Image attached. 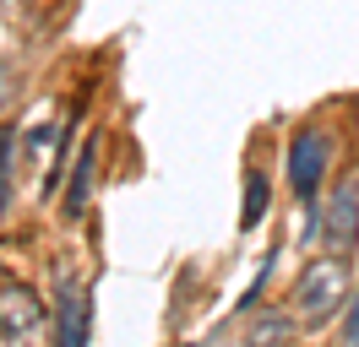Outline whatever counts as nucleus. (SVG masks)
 Instances as JSON below:
<instances>
[{
    "label": "nucleus",
    "mask_w": 359,
    "mask_h": 347,
    "mask_svg": "<svg viewBox=\"0 0 359 347\" xmlns=\"http://www.w3.org/2000/svg\"><path fill=\"white\" fill-rule=\"evenodd\" d=\"M348 304V266L337 255H316L299 282H294V309H299V320L305 325H327Z\"/></svg>",
    "instance_id": "nucleus-1"
},
{
    "label": "nucleus",
    "mask_w": 359,
    "mask_h": 347,
    "mask_svg": "<svg viewBox=\"0 0 359 347\" xmlns=\"http://www.w3.org/2000/svg\"><path fill=\"white\" fill-rule=\"evenodd\" d=\"M316 222H305V234L321 239L327 244V255H354V244H359V190L354 185H337L332 201L321 206V212H311Z\"/></svg>",
    "instance_id": "nucleus-2"
},
{
    "label": "nucleus",
    "mask_w": 359,
    "mask_h": 347,
    "mask_svg": "<svg viewBox=\"0 0 359 347\" xmlns=\"http://www.w3.org/2000/svg\"><path fill=\"white\" fill-rule=\"evenodd\" d=\"M327 163H332V141H327V130H299V136L289 141V185L305 195V201L321 190Z\"/></svg>",
    "instance_id": "nucleus-3"
},
{
    "label": "nucleus",
    "mask_w": 359,
    "mask_h": 347,
    "mask_svg": "<svg viewBox=\"0 0 359 347\" xmlns=\"http://www.w3.org/2000/svg\"><path fill=\"white\" fill-rule=\"evenodd\" d=\"M93 331V304L82 293V282L60 277V293H55V347H88Z\"/></svg>",
    "instance_id": "nucleus-4"
},
{
    "label": "nucleus",
    "mask_w": 359,
    "mask_h": 347,
    "mask_svg": "<svg viewBox=\"0 0 359 347\" xmlns=\"http://www.w3.org/2000/svg\"><path fill=\"white\" fill-rule=\"evenodd\" d=\"M44 320V304L27 282H0V331L6 337H27L33 325Z\"/></svg>",
    "instance_id": "nucleus-5"
},
{
    "label": "nucleus",
    "mask_w": 359,
    "mask_h": 347,
    "mask_svg": "<svg viewBox=\"0 0 359 347\" xmlns=\"http://www.w3.org/2000/svg\"><path fill=\"white\" fill-rule=\"evenodd\" d=\"M93 174H98V136L93 141H82V152H76V163H71V185H66V217L76 222V217L88 212V195H93Z\"/></svg>",
    "instance_id": "nucleus-6"
},
{
    "label": "nucleus",
    "mask_w": 359,
    "mask_h": 347,
    "mask_svg": "<svg viewBox=\"0 0 359 347\" xmlns=\"http://www.w3.org/2000/svg\"><path fill=\"white\" fill-rule=\"evenodd\" d=\"M294 315H283V309H267V315H256V320L245 325V342L240 347H294Z\"/></svg>",
    "instance_id": "nucleus-7"
},
{
    "label": "nucleus",
    "mask_w": 359,
    "mask_h": 347,
    "mask_svg": "<svg viewBox=\"0 0 359 347\" xmlns=\"http://www.w3.org/2000/svg\"><path fill=\"white\" fill-rule=\"evenodd\" d=\"M272 206V185H267V174L262 169H245V206H240V228H262V217H267Z\"/></svg>",
    "instance_id": "nucleus-8"
},
{
    "label": "nucleus",
    "mask_w": 359,
    "mask_h": 347,
    "mask_svg": "<svg viewBox=\"0 0 359 347\" xmlns=\"http://www.w3.org/2000/svg\"><path fill=\"white\" fill-rule=\"evenodd\" d=\"M11 147H17V130L0 125V206L11 201Z\"/></svg>",
    "instance_id": "nucleus-9"
},
{
    "label": "nucleus",
    "mask_w": 359,
    "mask_h": 347,
    "mask_svg": "<svg viewBox=\"0 0 359 347\" xmlns=\"http://www.w3.org/2000/svg\"><path fill=\"white\" fill-rule=\"evenodd\" d=\"M343 347H359V293H354V309H348V325H343Z\"/></svg>",
    "instance_id": "nucleus-10"
}]
</instances>
